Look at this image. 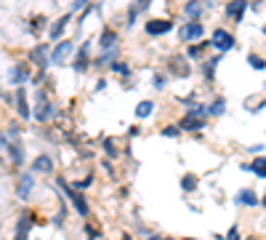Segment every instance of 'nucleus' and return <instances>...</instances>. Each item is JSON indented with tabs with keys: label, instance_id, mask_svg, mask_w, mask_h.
Returning a JSON list of instances; mask_svg holds the SVG:
<instances>
[{
	"label": "nucleus",
	"instance_id": "obj_1",
	"mask_svg": "<svg viewBox=\"0 0 266 240\" xmlns=\"http://www.w3.org/2000/svg\"><path fill=\"white\" fill-rule=\"evenodd\" d=\"M59 115L56 104H53V99L45 94L43 88H35V104H32V120L37 123H51L53 118Z\"/></svg>",
	"mask_w": 266,
	"mask_h": 240
},
{
	"label": "nucleus",
	"instance_id": "obj_2",
	"mask_svg": "<svg viewBox=\"0 0 266 240\" xmlns=\"http://www.w3.org/2000/svg\"><path fill=\"white\" fill-rule=\"evenodd\" d=\"M56 187L67 195V200H69V206L77 211V216H88L91 214V203L85 200V195L80 190H75V187H69V182L64 179V176H56Z\"/></svg>",
	"mask_w": 266,
	"mask_h": 240
},
{
	"label": "nucleus",
	"instance_id": "obj_3",
	"mask_svg": "<svg viewBox=\"0 0 266 240\" xmlns=\"http://www.w3.org/2000/svg\"><path fill=\"white\" fill-rule=\"evenodd\" d=\"M29 80H32V69H29L27 61H16V64H11L8 72H5V83H8V86H13V88L27 86Z\"/></svg>",
	"mask_w": 266,
	"mask_h": 240
},
{
	"label": "nucleus",
	"instance_id": "obj_4",
	"mask_svg": "<svg viewBox=\"0 0 266 240\" xmlns=\"http://www.w3.org/2000/svg\"><path fill=\"white\" fill-rule=\"evenodd\" d=\"M234 45H237V40H234V35L229 32V29L216 27L213 32H210V48H213V51H218V53H229Z\"/></svg>",
	"mask_w": 266,
	"mask_h": 240
},
{
	"label": "nucleus",
	"instance_id": "obj_5",
	"mask_svg": "<svg viewBox=\"0 0 266 240\" xmlns=\"http://www.w3.org/2000/svg\"><path fill=\"white\" fill-rule=\"evenodd\" d=\"M35 214L32 211H21L19 216H16V222H13V238L11 240H29V232H32V227H35Z\"/></svg>",
	"mask_w": 266,
	"mask_h": 240
},
{
	"label": "nucleus",
	"instance_id": "obj_6",
	"mask_svg": "<svg viewBox=\"0 0 266 240\" xmlns=\"http://www.w3.org/2000/svg\"><path fill=\"white\" fill-rule=\"evenodd\" d=\"M205 37V24L202 21H184L178 27V40L181 43H202Z\"/></svg>",
	"mask_w": 266,
	"mask_h": 240
},
{
	"label": "nucleus",
	"instance_id": "obj_7",
	"mask_svg": "<svg viewBox=\"0 0 266 240\" xmlns=\"http://www.w3.org/2000/svg\"><path fill=\"white\" fill-rule=\"evenodd\" d=\"M51 51L53 48H51V45H45V43H37V45L29 48V64L40 69V75L51 67Z\"/></svg>",
	"mask_w": 266,
	"mask_h": 240
},
{
	"label": "nucleus",
	"instance_id": "obj_8",
	"mask_svg": "<svg viewBox=\"0 0 266 240\" xmlns=\"http://www.w3.org/2000/svg\"><path fill=\"white\" fill-rule=\"evenodd\" d=\"M3 152H5V158L11 160V166H13V168H19V166H24V163H27L24 144H21V142H8V136H5V134H3Z\"/></svg>",
	"mask_w": 266,
	"mask_h": 240
},
{
	"label": "nucleus",
	"instance_id": "obj_9",
	"mask_svg": "<svg viewBox=\"0 0 266 240\" xmlns=\"http://www.w3.org/2000/svg\"><path fill=\"white\" fill-rule=\"evenodd\" d=\"M96 48H99L101 53L117 51V48H120V32L112 29V27H104V29L99 32V37H96Z\"/></svg>",
	"mask_w": 266,
	"mask_h": 240
},
{
	"label": "nucleus",
	"instance_id": "obj_10",
	"mask_svg": "<svg viewBox=\"0 0 266 240\" xmlns=\"http://www.w3.org/2000/svg\"><path fill=\"white\" fill-rule=\"evenodd\" d=\"M72 53H77L75 40H61V43H56V45H53V51H51V67H64L67 59L72 56Z\"/></svg>",
	"mask_w": 266,
	"mask_h": 240
},
{
	"label": "nucleus",
	"instance_id": "obj_11",
	"mask_svg": "<svg viewBox=\"0 0 266 240\" xmlns=\"http://www.w3.org/2000/svg\"><path fill=\"white\" fill-rule=\"evenodd\" d=\"M168 75H173V77H189L192 75V64H189V59H186V53H173V56L168 59Z\"/></svg>",
	"mask_w": 266,
	"mask_h": 240
},
{
	"label": "nucleus",
	"instance_id": "obj_12",
	"mask_svg": "<svg viewBox=\"0 0 266 240\" xmlns=\"http://www.w3.org/2000/svg\"><path fill=\"white\" fill-rule=\"evenodd\" d=\"M144 32L149 37H160V35H168L173 32V21H170L168 16H154L144 24Z\"/></svg>",
	"mask_w": 266,
	"mask_h": 240
},
{
	"label": "nucleus",
	"instance_id": "obj_13",
	"mask_svg": "<svg viewBox=\"0 0 266 240\" xmlns=\"http://www.w3.org/2000/svg\"><path fill=\"white\" fill-rule=\"evenodd\" d=\"M91 40H85L77 45V53H75V59H72V69L75 72H85L88 67H93V61H91Z\"/></svg>",
	"mask_w": 266,
	"mask_h": 240
},
{
	"label": "nucleus",
	"instance_id": "obj_14",
	"mask_svg": "<svg viewBox=\"0 0 266 240\" xmlns=\"http://www.w3.org/2000/svg\"><path fill=\"white\" fill-rule=\"evenodd\" d=\"M32 190H35V174L32 171H21L19 179H16V198L19 200H29Z\"/></svg>",
	"mask_w": 266,
	"mask_h": 240
},
{
	"label": "nucleus",
	"instance_id": "obj_15",
	"mask_svg": "<svg viewBox=\"0 0 266 240\" xmlns=\"http://www.w3.org/2000/svg\"><path fill=\"white\" fill-rule=\"evenodd\" d=\"M32 174H51L56 171V160H53V155L51 152H40L37 158L32 160V168H29Z\"/></svg>",
	"mask_w": 266,
	"mask_h": 240
},
{
	"label": "nucleus",
	"instance_id": "obj_16",
	"mask_svg": "<svg viewBox=\"0 0 266 240\" xmlns=\"http://www.w3.org/2000/svg\"><path fill=\"white\" fill-rule=\"evenodd\" d=\"M13 96H16V102H13L16 115H19L21 120H32V107H29V102H27V88L24 86L16 88V91H13Z\"/></svg>",
	"mask_w": 266,
	"mask_h": 240
},
{
	"label": "nucleus",
	"instance_id": "obj_17",
	"mask_svg": "<svg viewBox=\"0 0 266 240\" xmlns=\"http://www.w3.org/2000/svg\"><path fill=\"white\" fill-rule=\"evenodd\" d=\"M69 21H72V13H61L59 19H53V21H51V27H48V37L53 40V45L61 43V35L67 32Z\"/></svg>",
	"mask_w": 266,
	"mask_h": 240
},
{
	"label": "nucleus",
	"instance_id": "obj_18",
	"mask_svg": "<svg viewBox=\"0 0 266 240\" xmlns=\"http://www.w3.org/2000/svg\"><path fill=\"white\" fill-rule=\"evenodd\" d=\"M205 11H208V5H202V3H184L181 5V16L186 21H202V16H205Z\"/></svg>",
	"mask_w": 266,
	"mask_h": 240
},
{
	"label": "nucleus",
	"instance_id": "obj_19",
	"mask_svg": "<svg viewBox=\"0 0 266 240\" xmlns=\"http://www.w3.org/2000/svg\"><path fill=\"white\" fill-rule=\"evenodd\" d=\"M149 0H141V3H131L128 5V11H125V27H133L136 24V19L141 16L144 11H149Z\"/></svg>",
	"mask_w": 266,
	"mask_h": 240
},
{
	"label": "nucleus",
	"instance_id": "obj_20",
	"mask_svg": "<svg viewBox=\"0 0 266 240\" xmlns=\"http://www.w3.org/2000/svg\"><path fill=\"white\" fill-rule=\"evenodd\" d=\"M250 8L248 3H242V0H234V3H226L224 5V16L226 19H234V21H242L245 19V11Z\"/></svg>",
	"mask_w": 266,
	"mask_h": 240
},
{
	"label": "nucleus",
	"instance_id": "obj_21",
	"mask_svg": "<svg viewBox=\"0 0 266 240\" xmlns=\"http://www.w3.org/2000/svg\"><path fill=\"white\" fill-rule=\"evenodd\" d=\"M242 171L253 174L258 176V179H266V155H258V158H253V163H242Z\"/></svg>",
	"mask_w": 266,
	"mask_h": 240
},
{
	"label": "nucleus",
	"instance_id": "obj_22",
	"mask_svg": "<svg viewBox=\"0 0 266 240\" xmlns=\"http://www.w3.org/2000/svg\"><path fill=\"white\" fill-rule=\"evenodd\" d=\"M234 203H237V206H248V208H253V206H258V203H261V198H258L256 192L250 190V187H245V190H240V192H237V198H234Z\"/></svg>",
	"mask_w": 266,
	"mask_h": 240
},
{
	"label": "nucleus",
	"instance_id": "obj_23",
	"mask_svg": "<svg viewBox=\"0 0 266 240\" xmlns=\"http://www.w3.org/2000/svg\"><path fill=\"white\" fill-rule=\"evenodd\" d=\"M218 61H221V53H216L213 59H205V61H200V72H202V77L210 83L216 77V67H218Z\"/></svg>",
	"mask_w": 266,
	"mask_h": 240
},
{
	"label": "nucleus",
	"instance_id": "obj_24",
	"mask_svg": "<svg viewBox=\"0 0 266 240\" xmlns=\"http://www.w3.org/2000/svg\"><path fill=\"white\" fill-rule=\"evenodd\" d=\"M210 48V40L205 43V40H202V43H192V45H186V59H202V61H205V51Z\"/></svg>",
	"mask_w": 266,
	"mask_h": 240
},
{
	"label": "nucleus",
	"instance_id": "obj_25",
	"mask_svg": "<svg viewBox=\"0 0 266 240\" xmlns=\"http://www.w3.org/2000/svg\"><path fill=\"white\" fill-rule=\"evenodd\" d=\"M154 110H157V107H154L152 99H141V102L136 104V110H133V112H136L138 120H146V118H152V115H154Z\"/></svg>",
	"mask_w": 266,
	"mask_h": 240
},
{
	"label": "nucleus",
	"instance_id": "obj_26",
	"mask_svg": "<svg viewBox=\"0 0 266 240\" xmlns=\"http://www.w3.org/2000/svg\"><path fill=\"white\" fill-rule=\"evenodd\" d=\"M208 115L210 118H221V115H226V99L224 96H213V102L208 104Z\"/></svg>",
	"mask_w": 266,
	"mask_h": 240
},
{
	"label": "nucleus",
	"instance_id": "obj_27",
	"mask_svg": "<svg viewBox=\"0 0 266 240\" xmlns=\"http://www.w3.org/2000/svg\"><path fill=\"white\" fill-rule=\"evenodd\" d=\"M109 72H112V75H120V77H131L133 69H131L128 61H120V59H117L115 64H109Z\"/></svg>",
	"mask_w": 266,
	"mask_h": 240
},
{
	"label": "nucleus",
	"instance_id": "obj_28",
	"mask_svg": "<svg viewBox=\"0 0 266 240\" xmlns=\"http://www.w3.org/2000/svg\"><path fill=\"white\" fill-rule=\"evenodd\" d=\"M264 107H266V94H264V96H258V99H245V110H248V112H253V115H256V112H261Z\"/></svg>",
	"mask_w": 266,
	"mask_h": 240
},
{
	"label": "nucleus",
	"instance_id": "obj_29",
	"mask_svg": "<svg viewBox=\"0 0 266 240\" xmlns=\"http://www.w3.org/2000/svg\"><path fill=\"white\" fill-rule=\"evenodd\" d=\"M101 147H104L107 158H117V155H120V147H117V139H115V136H107Z\"/></svg>",
	"mask_w": 266,
	"mask_h": 240
},
{
	"label": "nucleus",
	"instance_id": "obj_30",
	"mask_svg": "<svg viewBox=\"0 0 266 240\" xmlns=\"http://www.w3.org/2000/svg\"><path fill=\"white\" fill-rule=\"evenodd\" d=\"M51 222H53V227H64L67 224V206L59 200V211H56V216H51Z\"/></svg>",
	"mask_w": 266,
	"mask_h": 240
},
{
	"label": "nucleus",
	"instance_id": "obj_31",
	"mask_svg": "<svg viewBox=\"0 0 266 240\" xmlns=\"http://www.w3.org/2000/svg\"><path fill=\"white\" fill-rule=\"evenodd\" d=\"M165 86H168V75L165 72H154L152 75V88L154 91H165Z\"/></svg>",
	"mask_w": 266,
	"mask_h": 240
},
{
	"label": "nucleus",
	"instance_id": "obj_32",
	"mask_svg": "<svg viewBox=\"0 0 266 240\" xmlns=\"http://www.w3.org/2000/svg\"><path fill=\"white\" fill-rule=\"evenodd\" d=\"M194 187H197V176H194V174L181 176V190L184 192H194Z\"/></svg>",
	"mask_w": 266,
	"mask_h": 240
},
{
	"label": "nucleus",
	"instance_id": "obj_33",
	"mask_svg": "<svg viewBox=\"0 0 266 240\" xmlns=\"http://www.w3.org/2000/svg\"><path fill=\"white\" fill-rule=\"evenodd\" d=\"M248 64L261 72V69H266V59H264V56H258V53H248Z\"/></svg>",
	"mask_w": 266,
	"mask_h": 240
},
{
	"label": "nucleus",
	"instance_id": "obj_34",
	"mask_svg": "<svg viewBox=\"0 0 266 240\" xmlns=\"http://www.w3.org/2000/svg\"><path fill=\"white\" fill-rule=\"evenodd\" d=\"M160 134H162V136H168V139H176V136H181V128H178V123H173V126L160 128Z\"/></svg>",
	"mask_w": 266,
	"mask_h": 240
},
{
	"label": "nucleus",
	"instance_id": "obj_35",
	"mask_svg": "<svg viewBox=\"0 0 266 240\" xmlns=\"http://www.w3.org/2000/svg\"><path fill=\"white\" fill-rule=\"evenodd\" d=\"M85 235H88V240H99V238H101V230L91 227V224H85Z\"/></svg>",
	"mask_w": 266,
	"mask_h": 240
},
{
	"label": "nucleus",
	"instance_id": "obj_36",
	"mask_svg": "<svg viewBox=\"0 0 266 240\" xmlns=\"http://www.w3.org/2000/svg\"><path fill=\"white\" fill-rule=\"evenodd\" d=\"M264 150V144H250V147H245V152L248 155H256V158H258V152H261Z\"/></svg>",
	"mask_w": 266,
	"mask_h": 240
},
{
	"label": "nucleus",
	"instance_id": "obj_37",
	"mask_svg": "<svg viewBox=\"0 0 266 240\" xmlns=\"http://www.w3.org/2000/svg\"><path fill=\"white\" fill-rule=\"evenodd\" d=\"M104 88H107V77H99V80H96V86H93V91H96V94H101Z\"/></svg>",
	"mask_w": 266,
	"mask_h": 240
},
{
	"label": "nucleus",
	"instance_id": "obj_38",
	"mask_svg": "<svg viewBox=\"0 0 266 240\" xmlns=\"http://www.w3.org/2000/svg\"><path fill=\"white\" fill-rule=\"evenodd\" d=\"M128 136H131V139L141 136V126H131V128H128Z\"/></svg>",
	"mask_w": 266,
	"mask_h": 240
},
{
	"label": "nucleus",
	"instance_id": "obj_39",
	"mask_svg": "<svg viewBox=\"0 0 266 240\" xmlns=\"http://www.w3.org/2000/svg\"><path fill=\"white\" fill-rule=\"evenodd\" d=\"M226 240H240V230H237V227H232L229 232H226Z\"/></svg>",
	"mask_w": 266,
	"mask_h": 240
},
{
	"label": "nucleus",
	"instance_id": "obj_40",
	"mask_svg": "<svg viewBox=\"0 0 266 240\" xmlns=\"http://www.w3.org/2000/svg\"><path fill=\"white\" fill-rule=\"evenodd\" d=\"M146 240H173V238H165V235H149Z\"/></svg>",
	"mask_w": 266,
	"mask_h": 240
},
{
	"label": "nucleus",
	"instance_id": "obj_41",
	"mask_svg": "<svg viewBox=\"0 0 266 240\" xmlns=\"http://www.w3.org/2000/svg\"><path fill=\"white\" fill-rule=\"evenodd\" d=\"M261 206H264V208H266V195H264V198H261Z\"/></svg>",
	"mask_w": 266,
	"mask_h": 240
},
{
	"label": "nucleus",
	"instance_id": "obj_42",
	"mask_svg": "<svg viewBox=\"0 0 266 240\" xmlns=\"http://www.w3.org/2000/svg\"><path fill=\"white\" fill-rule=\"evenodd\" d=\"M181 240H194V238H181Z\"/></svg>",
	"mask_w": 266,
	"mask_h": 240
},
{
	"label": "nucleus",
	"instance_id": "obj_43",
	"mask_svg": "<svg viewBox=\"0 0 266 240\" xmlns=\"http://www.w3.org/2000/svg\"><path fill=\"white\" fill-rule=\"evenodd\" d=\"M264 35H266V27H264Z\"/></svg>",
	"mask_w": 266,
	"mask_h": 240
}]
</instances>
